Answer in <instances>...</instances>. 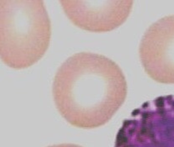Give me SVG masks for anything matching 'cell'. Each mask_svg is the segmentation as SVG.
Listing matches in <instances>:
<instances>
[{"mask_svg":"<svg viewBox=\"0 0 174 147\" xmlns=\"http://www.w3.org/2000/svg\"><path fill=\"white\" fill-rule=\"evenodd\" d=\"M52 93L56 107L71 124L93 127L108 121L124 104L127 85L119 66L102 55L83 52L58 69Z\"/></svg>","mask_w":174,"mask_h":147,"instance_id":"obj_1","label":"cell"},{"mask_svg":"<svg viewBox=\"0 0 174 147\" xmlns=\"http://www.w3.org/2000/svg\"><path fill=\"white\" fill-rule=\"evenodd\" d=\"M50 20L42 0H0V57L10 68L37 63L48 48Z\"/></svg>","mask_w":174,"mask_h":147,"instance_id":"obj_2","label":"cell"},{"mask_svg":"<svg viewBox=\"0 0 174 147\" xmlns=\"http://www.w3.org/2000/svg\"><path fill=\"white\" fill-rule=\"evenodd\" d=\"M71 22L83 30L109 32L124 23L130 15L132 0H60Z\"/></svg>","mask_w":174,"mask_h":147,"instance_id":"obj_3","label":"cell"},{"mask_svg":"<svg viewBox=\"0 0 174 147\" xmlns=\"http://www.w3.org/2000/svg\"><path fill=\"white\" fill-rule=\"evenodd\" d=\"M139 50L143 65L150 75L174 77V14L161 18L147 29Z\"/></svg>","mask_w":174,"mask_h":147,"instance_id":"obj_4","label":"cell"},{"mask_svg":"<svg viewBox=\"0 0 174 147\" xmlns=\"http://www.w3.org/2000/svg\"><path fill=\"white\" fill-rule=\"evenodd\" d=\"M47 147H77L75 145L63 143L61 144L51 145Z\"/></svg>","mask_w":174,"mask_h":147,"instance_id":"obj_5","label":"cell"},{"mask_svg":"<svg viewBox=\"0 0 174 147\" xmlns=\"http://www.w3.org/2000/svg\"><path fill=\"white\" fill-rule=\"evenodd\" d=\"M157 106L158 107H162L164 106V103L163 99H160L158 100L156 103Z\"/></svg>","mask_w":174,"mask_h":147,"instance_id":"obj_6","label":"cell"}]
</instances>
